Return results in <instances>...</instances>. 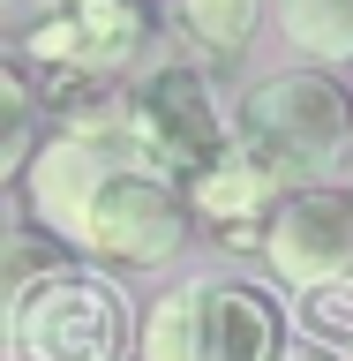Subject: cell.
<instances>
[{"instance_id": "obj_6", "label": "cell", "mask_w": 353, "mask_h": 361, "mask_svg": "<svg viewBox=\"0 0 353 361\" xmlns=\"http://www.w3.org/2000/svg\"><path fill=\"white\" fill-rule=\"evenodd\" d=\"M151 8L143 0H53L23 30V61L38 75H128L151 45Z\"/></svg>"}, {"instance_id": "obj_8", "label": "cell", "mask_w": 353, "mask_h": 361, "mask_svg": "<svg viewBox=\"0 0 353 361\" xmlns=\"http://www.w3.org/2000/svg\"><path fill=\"white\" fill-rule=\"evenodd\" d=\"M188 203H196V226H211L225 248H264L271 211L286 203V188H278V180L233 143L218 166H203V173L188 180Z\"/></svg>"}, {"instance_id": "obj_7", "label": "cell", "mask_w": 353, "mask_h": 361, "mask_svg": "<svg viewBox=\"0 0 353 361\" xmlns=\"http://www.w3.org/2000/svg\"><path fill=\"white\" fill-rule=\"evenodd\" d=\"M271 271L286 279L293 293H316L353 271V180H309V188H286V203L271 211L264 233Z\"/></svg>"}, {"instance_id": "obj_10", "label": "cell", "mask_w": 353, "mask_h": 361, "mask_svg": "<svg viewBox=\"0 0 353 361\" xmlns=\"http://www.w3.org/2000/svg\"><path fill=\"white\" fill-rule=\"evenodd\" d=\"M301 61H353V0H271Z\"/></svg>"}, {"instance_id": "obj_4", "label": "cell", "mask_w": 353, "mask_h": 361, "mask_svg": "<svg viewBox=\"0 0 353 361\" xmlns=\"http://www.w3.org/2000/svg\"><path fill=\"white\" fill-rule=\"evenodd\" d=\"M188 233H196L188 188L151 173L143 158H113L106 180L90 188L68 248H90L98 264H120V271H158V264H173L180 248H188Z\"/></svg>"}, {"instance_id": "obj_9", "label": "cell", "mask_w": 353, "mask_h": 361, "mask_svg": "<svg viewBox=\"0 0 353 361\" xmlns=\"http://www.w3.org/2000/svg\"><path fill=\"white\" fill-rule=\"evenodd\" d=\"M38 98H45V113H53L61 135L128 143V113H135V83L128 75H38Z\"/></svg>"}, {"instance_id": "obj_13", "label": "cell", "mask_w": 353, "mask_h": 361, "mask_svg": "<svg viewBox=\"0 0 353 361\" xmlns=\"http://www.w3.org/2000/svg\"><path fill=\"white\" fill-rule=\"evenodd\" d=\"M346 354H353V346H346Z\"/></svg>"}, {"instance_id": "obj_12", "label": "cell", "mask_w": 353, "mask_h": 361, "mask_svg": "<svg viewBox=\"0 0 353 361\" xmlns=\"http://www.w3.org/2000/svg\"><path fill=\"white\" fill-rule=\"evenodd\" d=\"M68 241H38V233H8V301L16 293H30L38 279H53V271H68V256H61Z\"/></svg>"}, {"instance_id": "obj_11", "label": "cell", "mask_w": 353, "mask_h": 361, "mask_svg": "<svg viewBox=\"0 0 353 361\" xmlns=\"http://www.w3.org/2000/svg\"><path fill=\"white\" fill-rule=\"evenodd\" d=\"M180 30L203 45V53H241L256 38V16H264V0H173Z\"/></svg>"}, {"instance_id": "obj_2", "label": "cell", "mask_w": 353, "mask_h": 361, "mask_svg": "<svg viewBox=\"0 0 353 361\" xmlns=\"http://www.w3.org/2000/svg\"><path fill=\"white\" fill-rule=\"evenodd\" d=\"M233 143L264 166L278 188H309L353 158V90L331 68H286L241 98L233 113Z\"/></svg>"}, {"instance_id": "obj_3", "label": "cell", "mask_w": 353, "mask_h": 361, "mask_svg": "<svg viewBox=\"0 0 353 361\" xmlns=\"http://www.w3.org/2000/svg\"><path fill=\"white\" fill-rule=\"evenodd\" d=\"M143 354V316L106 271H53L8 301V361H128Z\"/></svg>"}, {"instance_id": "obj_1", "label": "cell", "mask_w": 353, "mask_h": 361, "mask_svg": "<svg viewBox=\"0 0 353 361\" xmlns=\"http://www.w3.org/2000/svg\"><path fill=\"white\" fill-rule=\"evenodd\" d=\"M143 361H293V316L264 279L203 271L151 301Z\"/></svg>"}, {"instance_id": "obj_5", "label": "cell", "mask_w": 353, "mask_h": 361, "mask_svg": "<svg viewBox=\"0 0 353 361\" xmlns=\"http://www.w3.org/2000/svg\"><path fill=\"white\" fill-rule=\"evenodd\" d=\"M233 151V113L218 106V90L196 61H158L151 75H135V113H128V158H143L151 173L188 180L203 166H218Z\"/></svg>"}]
</instances>
